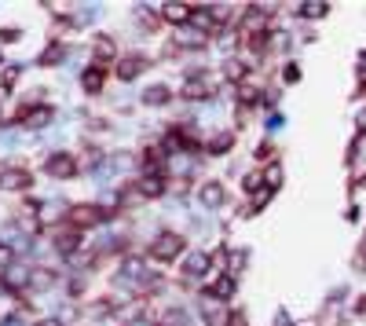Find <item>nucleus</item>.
I'll return each mask as SVG.
<instances>
[{
	"label": "nucleus",
	"instance_id": "nucleus-28",
	"mask_svg": "<svg viewBox=\"0 0 366 326\" xmlns=\"http://www.w3.org/2000/svg\"><path fill=\"white\" fill-rule=\"evenodd\" d=\"M228 326H249V323H245V315H242V312H231V319H228Z\"/></svg>",
	"mask_w": 366,
	"mask_h": 326
},
{
	"label": "nucleus",
	"instance_id": "nucleus-17",
	"mask_svg": "<svg viewBox=\"0 0 366 326\" xmlns=\"http://www.w3.org/2000/svg\"><path fill=\"white\" fill-rule=\"evenodd\" d=\"M260 99H264V88H260V85H249V81H245V85H239V103H242V110H245V107H256Z\"/></svg>",
	"mask_w": 366,
	"mask_h": 326
},
{
	"label": "nucleus",
	"instance_id": "nucleus-6",
	"mask_svg": "<svg viewBox=\"0 0 366 326\" xmlns=\"http://www.w3.org/2000/svg\"><path fill=\"white\" fill-rule=\"evenodd\" d=\"M158 15L165 18L169 26H187L191 18H195V8H191V4H180V0H172V4H161V8H158Z\"/></svg>",
	"mask_w": 366,
	"mask_h": 326
},
{
	"label": "nucleus",
	"instance_id": "nucleus-14",
	"mask_svg": "<svg viewBox=\"0 0 366 326\" xmlns=\"http://www.w3.org/2000/svg\"><path fill=\"white\" fill-rule=\"evenodd\" d=\"M220 77L234 81V85H245V77H249V66H245L242 59H228V62H223V73H220Z\"/></svg>",
	"mask_w": 366,
	"mask_h": 326
},
{
	"label": "nucleus",
	"instance_id": "nucleus-20",
	"mask_svg": "<svg viewBox=\"0 0 366 326\" xmlns=\"http://www.w3.org/2000/svg\"><path fill=\"white\" fill-rule=\"evenodd\" d=\"M8 282H12L15 290H26V286H34V271H26V268H15L12 275H8Z\"/></svg>",
	"mask_w": 366,
	"mask_h": 326
},
{
	"label": "nucleus",
	"instance_id": "nucleus-24",
	"mask_svg": "<svg viewBox=\"0 0 366 326\" xmlns=\"http://www.w3.org/2000/svg\"><path fill=\"white\" fill-rule=\"evenodd\" d=\"M12 264H15V249L8 242H0V271H12Z\"/></svg>",
	"mask_w": 366,
	"mask_h": 326
},
{
	"label": "nucleus",
	"instance_id": "nucleus-13",
	"mask_svg": "<svg viewBox=\"0 0 366 326\" xmlns=\"http://www.w3.org/2000/svg\"><path fill=\"white\" fill-rule=\"evenodd\" d=\"M103 85H106V66H95V62H92V66L81 73V88L84 92H99Z\"/></svg>",
	"mask_w": 366,
	"mask_h": 326
},
{
	"label": "nucleus",
	"instance_id": "nucleus-15",
	"mask_svg": "<svg viewBox=\"0 0 366 326\" xmlns=\"http://www.w3.org/2000/svg\"><path fill=\"white\" fill-rule=\"evenodd\" d=\"M297 15L300 18H326L330 4H326V0H308V4H297Z\"/></svg>",
	"mask_w": 366,
	"mask_h": 326
},
{
	"label": "nucleus",
	"instance_id": "nucleus-21",
	"mask_svg": "<svg viewBox=\"0 0 366 326\" xmlns=\"http://www.w3.org/2000/svg\"><path fill=\"white\" fill-rule=\"evenodd\" d=\"M264 187H271V191L282 187V165H267L264 169Z\"/></svg>",
	"mask_w": 366,
	"mask_h": 326
},
{
	"label": "nucleus",
	"instance_id": "nucleus-26",
	"mask_svg": "<svg viewBox=\"0 0 366 326\" xmlns=\"http://www.w3.org/2000/svg\"><path fill=\"white\" fill-rule=\"evenodd\" d=\"M51 282H56V271H48V268L34 271V286H51Z\"/></svg>",
	"mask_w": 366,
	"mask_h": 326
},
{
	"label": "nucleus",
	"instance_id": "nucleus-5",
	"mask_svg": "<svg viewBox=\"0 0 366 326\" xmlns=\"http://www.w3.org/2000/svg\"><path fill=\"white\" fill-rule=\"evenodd\" d=\"M0 187H4V191H29V187H34V176H29V169H23V165H8V169L0 173Z\"/></svg>",
	"mask_w": 366,
	"mask_h": 326
},
{
	"label": "nucleus",
	"instance_id": "nucleus-22",
	"mask_svg": "<svg viewBox=\"0 0 366 326\" xmlns=\"http://www.w3.org/2000/svg\"><path fill=\"white\" fill-rule=\"evenodd\" d=\"M206 151H209V154H223V151H231V136H212V140L206 143Z\"/></svg>",
	"mask_w": 366,
	"mask_h": 326
},
{
	"label": "nucleus",
	"instance_id": "nucleus-11",
	"mask_svg": "<svg viewBox=\"0 0 366 326\" xmlns=\"http://www.w3.org/2000/svg\"><path fill=\"white\" fill-rule=\"evenodd\" d=\"M147 66H150V59H147V55H125V59H121V66H117V77H121V81H136Z\"/></svg>",
	"mask_w": 366,
	"mask_h": 326
},
{
	"label": "nucleus",
	"instance_id": "nucleus-10",
	"mask_svg": "<svg viewBox=\"0 0 366 326\" xmlns=\"http://www.w3.org/2000/svg\"><path fill=\"white\" fill-rule=\"evenodd\" d=\"M202 319H206V326H228L231 315L223 312V304L220 301H212V297H202Z\"/></svg>",
	"mask_w": 366,
	"mask_h": 326
},
{
	"label": "nucleus",
	"instance_id": "nucleus-8",
	"mask_svg": "<svg viewBox=\"0 0 366 326\" xmlns=\"http://www.w3.org/2000/svg\"><path fill=\"white\" fill-rule=\"evenodd\" d=\"M198 198H202V205L220 209L223 202H228V191H223V184H220V180H206V184L198 187Z\"/></svg>",
	"mask_w": 366,
	"mask_h": 326
},
{
	"label": "nucleus",
	"instance_id": "nucleus-7",
	"mask_svg": "<svg viewBox=\"0 0 366 326\" xmlns=\"http://www.w3.org/2000/svg\"><path fill=\"white\" fill-rule=\"evenodd\" d=\"M19 125H29V129H40V125L51 121V107H45V103H29V107H23L15 114Z\"/></svg>",
	"mask_w": 366,
	"mask_h": 326
},
{
	"label": "nucleus",
	"instance_id": "nucleus-19",
	"mask_svg": "<svg viewBox=\"0 0 366 326\" xmlns=\"http://www.w3.org/2000/svg\"><path fill=\"white\" fill-rule=\"evenodd\" d=\"M245 260H249V253H245V249H231V253H228V268H223V271H228L231 279H239L242 268H245Z\"/></svg>",
	"mask_w": 366,
	"mask_h": 326
},
{
	"label": "nucleus",
	"instance_id": "nucleus-25",
	"mask_svg": "<svg viewBox=\"0 0 366 326\" xmlns=\"http://www.w3.org/2000/svg\"><path fill=\"white\" fill-rule=\"evenodd\" d=\"M319 326H341V312H337V308H333V304H330V308L319 315Z\"/></svg>",
	"mask_w": 366,
	"mask_h": 326
},
{
	"label": "nucleus",
	"instance_id": "nucleus-4",
	"mask_svg": "<svg viewBox=\"0 0 366 326\" xmlns=\"http://www.w3.org/2000/svg\"><path fill=\"white\" fill-rule=\"evenodd\" d=\"M45 173L51 176V180H70L73 173H77V158L66 154V151H56V154H48V162H45Z\"/></svg>",
	"mask_w": 366,
	"mask_h": 326
},
{
	"label": "nucleus",
	"instance_id": "nucleus-9",
	"mask_svg": "<svg viewBox=\"0 0 366 326\" xmlns=\"http://www.w3.org/2000/svg\"><path fill=\"white\" fill-rule=\"evenodd\" d=\"M136 191H139V198H161V195H165V176H161V173H147V176H139Z\"/></svg>",
	"mask_w": 366,
	"mask_h": 326
},
{
	"label": "nucleus",
	"instance_id": "nucleus-30",
	"mask_svg": "<svg viewBox=\"0 0 366 326\" xmlns=\"http://www.w3.org/2000/svg\"><path fill=\"white\" fill-rule=\"evenodd\" d=\"M355 315H359V319H366V293H363L359 301H355Z\"/></svg>",
	"mask_w": 366,
	"mask_h": 326
},
{
	"label": "nucleus",
	"instance_id": "nucleus-31",
	"mask_svg": "<svg viewBox=\"0 0 366 326\" xmlns=\"http://www.w3.org/2000/svg\"><path fill=\"white\" fill-rule=\"evenodd\" d=\"M37 326H66V323H62V319H40Z\"/></svg>",
	"mask_w": 366,
	"mask_h": 326
},
{
	"label": "nucleus",
	"instance_id": "nucleus-32",
	"mask_svg": "<svg viewBox=\"0 0 366 326\" xmlns=\"http://www.w3.org/2000/svg\"><path fill=\"white\" fill-rule=\"evenodd\" d=\"M359 187H366V176H359Z\"/></svg>",
	"mask_w": 366,
	"mask_h": 326
},
{
	"label": "nucleus",
	"instance_id": "nucleus-12",
	"mask_svg": "<svg viewBox=\"0 0 366 326\" xmlns=\"http://www.w3.org/2000/svg\"><path fill=\"white\" fill-rule=\"evenodd\" d=\"M209 264H212V257H206V253H191L187 260H183V279H202L209 271Z\"/></svg>",
	"mask_w": 366,
	"mask_h": 326
},
{
	"label": "nucleus",
	"instance_id": "nucleus-16",
	"mask_svg": "<svg viewBox=\"0 0 366 326\" xmlns=\"http://www.w3.org/2000/svg\"><path fill=\"white\" fill-rule=\"evenodd\" d=\"M92 51H95V66H106V62L114 59V40L110 37H95V45H92Z\"/></svg>",
	"mask_w": 366,
	"mask_h": 326
},
{
	"label": "nucleus",
	"instance_id": "nucleus-2",
	"mask_svg": "<svg viewBox=\"0 0 366 326\" xmlns=\"http://www.w3.org/2000/svg\"><path fill=\"white\" fill-rule=\"evenodd\" d=\"M103 220H110V209L92 205V202H81V205H73L70 213H66V227H70V231H88V227H99Z\"/></svg>",
	"mask_w": 366,
	"mask_h": 326
},
{
	"label": "nucleus",
	"instance_id": "nucleus-18",
	"mask_svg": "<svg viewBox=\"0 0 366 326\" xmlns=\"http://www.w3.org/2000/svg\"><path fill=\"white\" fill-rule=\"evenodd\" d=\"M169 99H172V92H169L165 85H150V88L143 92V103H147V107H165Z\"/></svg>",
	"mask_w": 366,
	"mask_h": 326
},
{
	"label": "nucleus",
	"instance_id": "nucleus-27",
	"mask_svg": "<svg viewBox=\"0 0 366 326\" xmlns=\"http://www.w3.org/2000/svg\"><path fill=\"white\" fill-rule=\"evenodd\" d=\"M0 40H4V45H12V40H19V29H0Z\"/></svg>",
	"mask_w": 366,
	"mask_h": 326
},
{
	"label": "nucleus",
	"instance_id": "nucleus-23",
	"mask_svg": "<svg viewBox=\"0 0 366 326\" xmlns=\"http://www.w3.org/2000/svg\"><path fill=\"white\" fill-rule=\"evenodd\" d=\"M59 59H62V45H59V40L51 48L40 51V66H51V62H59Z\"/></svg>",
	"mask_w": 366,
	"mask_h": 326
},
{
	"label": "nucleus",
	"instance_id": "nucleus-29",
	"mask_svg": "<svg viewBox=\"0 0 366 326\" xmlns=\"http://www.w3.org/2000/svg\"><path fill=\"white\" fill-rule=\"evenodd\" d=\"M271 158V143H260V151H256V162H267Z\"/></svg>",
	"mask_w": 366,
	"mask_h": 326
},
{
	"label": "nucleus",
	"instance_id": "nucleus-1",
	"mask_svg": "<svg viewBox=\"0 0 366 326\" xmlns=\"http://www.w3.org/2000/svg\"><path fill=\"white\" fill-rule=\"evenodd\" d=\"M183 249H187L183 235H176V231H158L147 253H150V260H158V264H172L176 257H183Z\"/></svg>",
	"mask_w": 366,
	"mask_h": 326
},
{
	"label": "nucleus",
	"instance_id": "nucleus-3",
	"mask_svg": "<svg viewBox=\"0 0 366 326\" xmlns=\"http://www.w3.org/2000/svg\"><path fill=\"white\" fill-rule=\"evenodd\" d=\"M212 92H217V73H206V70H198V73H191L187 81H183V99H212Z\"/></svg>",
	"mask_w": 366,
	"mask_h": 326
}]
</instances>
